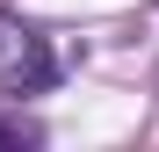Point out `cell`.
Returning <instances> with one entry per match:
<instances>
[{
    "label": "cell",
    "mask_w": 159,
    "mask_h": 152,
    "mask_svg": "<svg viewBox=\"0 0 159 152\" xmlns=\"http://www.w3.org/2000/svg\"><path fill=\"white\" fill-rule=\"evenodd\" d=\"M58 87V51L36 22L22 15H0V94L29 101V94H51Z\"/></svg>",
    "instance_id": "cell-1"
},
{
    "label": "cell",
    "mask_w": 159,
    "mask_h": 152,
    "mask_svg": "<svg viewBox=\"0 0 159 152\" xmlns=\"http://www.w3.org/2000/svg\"><path fill=\"white\" fill-rule=\"evenodd\" d=\"M29 145H43V131H36V123H22V116H0V152H29Z\"/></svg>",
    "instance_id": "cell-2"
}]
</instances>
